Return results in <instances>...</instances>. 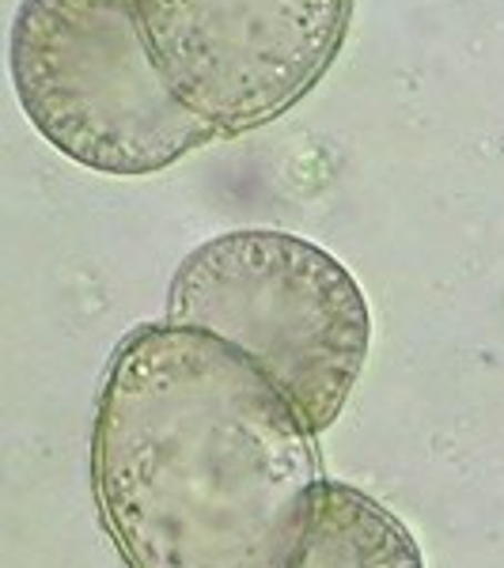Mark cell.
Segmentation results:
<instances>
[{
    "label": "cell",
    "instance_id": "cell-1",
    "mask_svg": "<svg viewBox=\"0 0 504 568\" xmlns=\"http://www.w3.org/2000/svg\"><path fill=\"white\" fill-rule=\"evenodd\" d=\"M315 436L205 329L137 326L91 425V493L125 568H296L323 489Z\"/></svg>",
    "mask_w": 504,
    "mask_h": 568
},
{
    "label": "cell",
    "instance_id": "cell-2",
    "mask_svg": "<svg viewBox=\"0 0 504 568\" xmlns=\"http://www.w3.org/2000/svg\"><path fill=\"white\" fill-rule=\"evenodd\" d=\"M168 323L205 329L254 361L311 436L356 387L372 311L342 262L304 235L246 227L190 251L171 277Z\"/></svg>",
    "mask_w": 504,
    "mask_h": 568
},
{
    "label": "cell",
    "instance_id": "cell-3",
    "mask_svg": "<svg viewBox=\"0 0 504 568\" xmlns=\"http://www.w3.org/2000/svg\"><path fill=\"white\" fill-rule=\"evenodd\" d=\"M8 69L27 122L95 175H155L220 141L168 84L133 0H20Z\"/></svg>",
    "mask_w": 504,
    "mask_h": 568
},
{
    "label": "cell",
    "instance_id": "cell-4",
    "mask_svg": "<svg viewBox=\"0 0 504 568\" xmlns=\"http://www.w3.org/2000/svg\"><path fill=\"white\" fill-rule=\"evenodd\" d=\"M168 84L220 136L278 122L342 50L353 0H133Z\"/></svg>",
    "mask_w": 504,
    "mask_h": 568
},
{
    "label": "cell",
    "instance_id": "cell-5",
    "mask_svg": "<svg viewBox=\"0 0 504 568\" xmlns=\"http://www.w3.org/2000/svg\"><path fill=\"white\" fill-rule=\"evenodd\" d=\"M296 568H425L406 524L364 489L326 478Z\"/></svg>",
    "mask_w": 504,
    "mask_h": 568
}]
</instances>
